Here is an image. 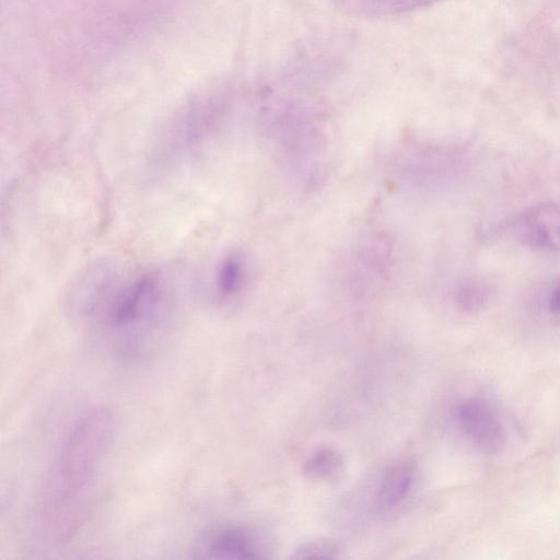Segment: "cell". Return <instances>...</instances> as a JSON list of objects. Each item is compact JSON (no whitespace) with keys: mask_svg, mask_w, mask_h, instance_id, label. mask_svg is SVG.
I'll return each mask as SVG.
<instances>
[{"mask_svg":"<svg viewBox=\"0 0 560 560\" xmlns=\"http://www.w3.org/2000/svg\"><path fill=\"white\" fill-rule=\"evenodd\" d=\"M116 428L110 409L94 407L79 416L61 438L40 498L43 522L52 537L67 538L78 528Z\"/></svg>","mask_w":560,"mask_h":560,"instance_id":"1","label":"cell"},{"mask_svg":"<svg viewBox=\"0 0 560 560\" xmlns=\"http://www.w3.org/2000/svg\"><path fill=\"white\" fill-rule=\"evenodd\" d=\"M463 434L486 454L499 453L506 443V431L495 408L481 397L463 399L455 409Z\"/></svg>","mask_w":560,"mask_h":560,"instance_id":"2","label":"cell"},{"mask_svg":"<svg viewBox=\"0 0 560 560\" xmlns=\"http://www.w3.org/2000/svg\"><path fill=\"white\" fill-rule=\"evenodd\" d=\"M514 233L532 249L560 253V207L540 205L526 210L516 220Z\"/></svg>","mask_w":560,"mask_h":560,"instance_id":"3","label":"cell"},{"mask_svg":"<svg viewBox=\"0 0 560 560\" xmlns=\"http://www.w3.org/2000/svg\"><path fill=\"white\" fill-rule=\"evenodd\" d=\"M199 558L210 559H256L260 549L253 534L244 527L224 526L205 534L198 542Z\"/></svg>","mask_w":560,"mask_h":560,"instance_id":"4","label":"cell"},{"mask_svg":"<svg viewBox=\"0 0 560 560\" xmlns=\"http://www.w3.org/2000/svg\"><path fill=\"white\" fill-rule=\"evenodd\" d=\"M415 477V465L409 459H397L383 474L377 492L382 510L396 508L409 492Z\"/></svg>","mask_w":560,"mask_h":560,"instance_id":"5","label":"cell"},{"mask_svg":"<svg viewBox=\"0 0 560 560\" xmlns=\"http://www.w3.org/2000/svg\"><path fill=\"white\" fill-rule=\"evenodd\" d=\"M343 13L358 18L392 16L423 7L440 0H331Z\"/></svg>","mask_w":560,"mask_h":560,"instance_id":"6","label":"cell"},{"mask_svg":"<svg viewBox=\"0 0 560 560\" xmlns=\"http://www.w3.org/2000/svg\"><path fill=\"white\" fill-rule=\"evenodd\" d=\"M342 456L331 447H323L314 452L305 462L304 474L315 480H329L342 469Z\"/></svg>","mask_w":560,"mask_h":560,"instance_id":"7","label":"cell"},{"mask_svg":"<svg viewBox=\"0 0 560 560\" xmlns=\"http://www.w3.org/2000/svg\"><path fill=\"white\" fill-rule=\"evenodd\" d=\"M491 289L487 282L470 280L458 291V304L466 312L481 310L490 300Z\"/></svg>","mask_w":560,"mask_h":560,"instance_id":"8","label":"cell"},{"mask_svg":"<svg viewBox=\"0 0 560 560\" xmlns=\"http://www.w3.org/2000/svg\"><path fill=\"white\" fill-rule=\"evenodd\" d=\"M339 545L331 539H315L301 545L292 555L294 559L337 558Z\"/></svg>","mask_w":560,"mask_h":560,"instance_id":"9","label":"cell"},{"mask_svg":"<svg viewBox=\"0 0 560 560\" xmlns=\"http://www.w3.org/2000/svg\"><path fill=\"white\" fill-rule=\"evenodd\" d=\"M241 268L237 260L230 258L219 269L217 277L218 293L229 295L236 290L240 281Z\"/></svg>","mask_w":560,"mask_h":560,"instance_id":"10","label":"cell"},{"mask_svg":"<svg viewBox=\"0 0 560 560\" xmlns=\"http://www.w3.org/2000/svg\"><path fill=\"white\" fill-rule=\"evenodd\" d=\"M538 303L550 319L560 322V279L542 288Z\"/></svg>","mask_w":560,"mask_h":560,"instance_id":"11","label":"cell"}]
</instances>
